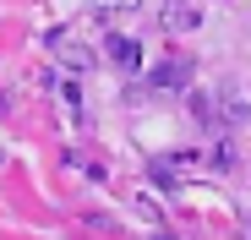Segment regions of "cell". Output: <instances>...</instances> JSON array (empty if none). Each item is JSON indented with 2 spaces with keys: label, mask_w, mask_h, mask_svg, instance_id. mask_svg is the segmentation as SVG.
Instances as JSON below:
<instances>
[{
  "label": "cell",
  "mask_w": 251,
  "mask_h": 240,
  "mask_svg": "<svg viewBox=\"0 0 251 240\" xmlns=\"http://www.w3.org/2000/svg\"><path fill=\"white\" fill-rule=\"evenodd\" d=\"M104 60H109L115 71H142V44H137V38H126V33H109Z\"/></svg>",
  "instance_id": "cell-1"
},
{
  "label": "cell",
  "mask_w": 251,
  "mask_h": 240,
  "mask_svg": "<svg viewBox=\"0 0 251 240\" xmlns=\"http://www.w3.org/2000/svg\"><path fill=\"white\" fill-rule=\"evenodd\" d=\"M186 82H191V60H186V55L153 66V88H158V93H175V88H186Z\"/></svg>",
  "instance_id": "cell-2"
},
{
  "label": "cell",
  "mask_w": 251,
  "mask_h": 240,
  "mask_svg": "<svg viewBox=\"0 0 251 240\" xmlns=\"http://www.w3.org/2000/svg\"><path fill=\"white\" fill-rule=\"evenodd\" d=\"M50 44H55V60H60L66 71H88V66L99 60L93 49H82V44H76V38H66V33H55V38H50Z\"/></svg>",
  "instance_id": "cell-3"
},
{
  "label": "cell",
  "mask_w": 251,
  "mask_h": 240,
  "mask_svg": "<svg viewBox=\"0 0 251 240\" xmlns=\"http://www.w3.org/2000/svg\"><path fill=\"white\" fill-rule=\"evenodd\" d=\"M170 33H191V27H202V6H191V0H175V6H164V17H158Z\"/></svg>",
  "instance_id": "cell-4"
},
{
  "label": "cell",
  "mask_w": 251,
  "mask_h": 240,
  "mask_svg": "<svg viewBox=\"0 0 251 240\" xmlns=\"http://www.w3.org/2000/svg\"><path fill=\"white\" fill-rule=\"evenodd\" d=\"M60 109H66L71 120H82V88H76V82H60Z\"/></svg>",
  "instance_id": "cell-5"
},
{
  "label": "cell",
  "mask_w": 251,
  "mask_h": 240,
  "mask_svg": "<svg viewBox=\"0 0 251 240\" xmlns=\"http://www.w3.org/2000/svg\"><path fill=\"white\" fill-rule=\"evenodd\" d=\"M191 115L197 120H219V104L207 98V93H191Z\"/></svg>",
  "instance_id": "cell-6"
},
{
  "label": "cell",
  "mask_w": 251,
  "mask_h": 240,
  "mask_svg": "<svg viewBox=\"0 0 251 240\" xmlns=\"http://www.w3.org/2000/svg\"><path fill=\"white\" fill-rule=\"evenodd\" d=\"M224 115L240 126V120H251V104H246V98H229V104H224Z\"/></svg>",
  "instance_id": "cell-7"
},
{
  "label": "cell",
  "mask_w": 251,
  "mask_h": 240,
  "mask_svg": "<svg viewBox=\"0 0 251 240\" xmlns=\"http://www.w3.org/2000/svg\"><path fill=\"white\" fill-rule=\"evenodd\" d=\"M93 6H99V11H137L142 0H93Z\"/></svg>",
  "instance_id": "cell-8"
},
{
  "label": "cell",
  "mask_w": 251,
  "mask_h": 240,
  "mask_svg": "<svg viewBox=\"0 0 251 240\" xmlns=\"http://www.w3.org/2000/svg\"><path fill=\"white\" fill-rule=\"evenodd\" d=\"M153 240H175V235H164V229H158V235H153Z\"/></svg>",
  "instance_id": "cell-9"
}]
</instances>
